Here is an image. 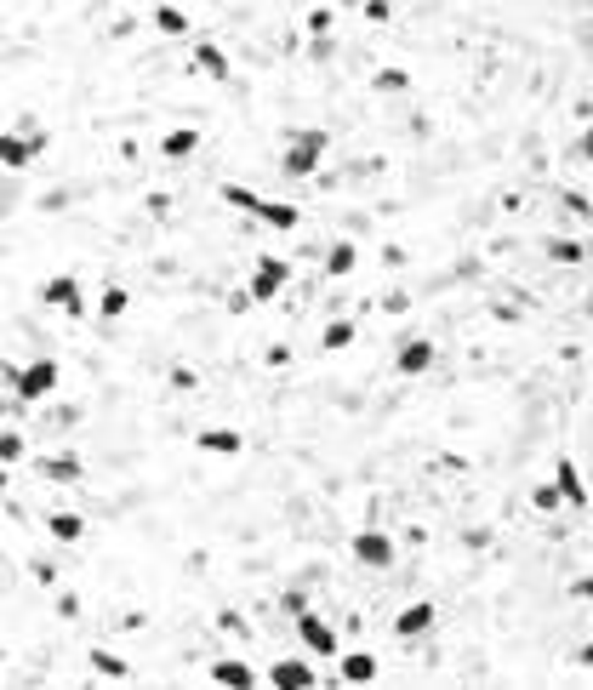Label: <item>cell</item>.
<instances>
[{
    "mask_svg": "<svg viewBox=\"0 0 593 690\" xmlns=\"http://www.w3.org/2000/svg\"><path fill=\"white\" fill-rule=\"evenodd\" d=\"M200 451H211V457H240L246 451V434H235V428H206V434H195Z\"/></svg>",
    "mask_w": 593,
    "mask_h": 690,
    "instance_id": "cell-18",
    "label": "cell"
},
{
    "mask_svg": "<svg viewBox=\"0 0 593 690\" xmlns=\"http://www.w3.org/2000/svg\"><path fill=\"white\" fill-rule=\"evenodd\" d=\"M200 143H206L200 126H172V132L160 137V155L166 160H188V155H200Z\"/></svg>",
    "mask_w": 593,
    "mask_h": 690,
    "instance_id": "cell-17",
    "label": "cell"
},
{
    "mask_svg": "<svg viewBox=\"0 0 593 690\" xmlns=\"http://www.w3.org/2000/svg\"><path fill=\"white\" fill-rule=\"evenodd\" d=\"M570 662H582V667H593V639H588V644H582V651L570 656Z\"/></svg>",
    "mask_w": 593,
    "mask_h": 690,
    "instance_id": "cell-35",
    "label": "cell"
},
{
    "mask_svg": "<svg viewBox=\"0 0 593 690\" xmlns=\"http://www.w3.org/2000/svg\"><path fill=\"white\" fill-rule=\"evenodd\" d=\"M40 480L46 485H80L86 480V462H80V451H52V457H40Z\"/></svg>",
    "mask_w": 593,
    "mask_h": 690,
    "instance_id": "cell-9",
    "label": "cell"
},
{
    "mask_svg": "<svg viewBox=\"0 0 593 690\" xmlns=\"http://www.w3.org/2000/svg\"><path fill=\"white\" fill-rule=\"evenodd\" d=\"M206 679L223 685V690H251V685H257V667H251V662H211Z\"/></svg>",
    "mask_w": 593,
    "mask_h": 690,
    "instance_id": "cell-15",
    "label": "cell"
},
{
    "mask_svg": "<svg viewBox=\"0 0 593 690\" xmlns=\"http://www.w3.org/2000/svg\"><path fill=\"white\" fill-rule=\"evenodd\" d=\"M542 251H548V263H582V257H588V246L582 240H565V234H554Z\"/></svg>",
    "mask_w": 593,
    "mask_h": 690,
    "instance_id": "cell-25",
    "label": "cell"
},
{
    "mask_svg": "<svg viewBox=\"0 0 593 690\" xmlns=\"http://www.w3.org/2000/svg\"><path fill=\"white\" fill-rule=\"evenodd\" d=\"M394 17V0H366V24H388Z\"/></svg>",
    "mask_w": 593,
    "mask_h": 690,
    "instance_id": "cell-30",
    "label": "cell"
},
{
    "mask_svg": "<svg viewBox=\"0 0 593 690\" xmlns=\"http://www.w3.org/2000/svg\"><path fill=\"white\" fill-rule=\"evenodd\" d=\"M40 303H46L52 314H69V320H80V314H86V286H80L75 274H52L46 286H40Z\"/></svg>",
    "mask_w": 593,
    "mask_h": 690,
    "instance_id": "cell-7",
    "label": "cell"
},
{
    "mask_svg": "<svg viewBox=\"0 0 593 690\" xmlns=\"http://www.w3.org/2000/svg\"><path fill=\"white\" fill-rule=\"evenodd\" d=\"M86 662H92V674H97V679H126V662H120L115 651H103V644H92Z\"/></svg>",
    "mask_w": 593,
    "mask_h": 690,
    "instance_id": "cell-24",
    "label": "cell"
},
{
    "mask_svg": "<svg viewBox=\"0 0 593 690\" xmlns=\"http://www.w3.org/2000/svg\"><path fill=\"white\" fill-rule=\"evenodd\" d=\"M554 491H559V502H570V508H588V480H582V468L570 462V457H559L554 462Z\"/></svg>",
    "mask_w": 593,
    "mask_h": 690,
    "instance_id": "cell-12",
    "label": "cell"
},
{
    "mask_svg": "<svg viewBox=\"0 0 593 690\" xmlns=\"http://www.w3.org/2000/svg\"><path fill=\"white\" fill-rule=\"evenodd\" d=\"M126 309H132V291H126L120 279H109V286L97 291V320H109V326H115V320H120Z\"/></svg>",
    "mask_w": 593,
    "mask_h": 690,
    "instance_id": "cell-19",
    "label": "cell"
},
{
    "mask_svg": "<svg viewBox=\"0 0 593 690\" xmlns=\"http://www.w3.org/2000/svg\"><path fill=\"white\" fill-rule=\"evenodd\" d=\"M0 662H6V656H0Z\"/></svg>",
    "mask_w": 593,
    "mask_h": 690,
    "instance_id": "cell-37",
    "label": "cell"
},
{
    "mask_svg": "<svg viewBox=\"0 0 593 690\" xmlns=\"http://www.w3.org/2000/svg\"><path fill=\"white\" fill-rule=\"evenodd\" d=\"M354 337H359V326H354V320H331V326L320 331V349H326V354H343Z\"/></svg>",
    "mask_w": 593,
    "mask_h": 690,
    "instance_id": "cell-23",
    "label": "cell"
},
{
    "mask_svg": "<svg viewBox=\"0 0 593 690\" xmlns=\"http://www.w3.org/2000/svg\"><path fill=\"white\" fill-rule=\"evenodd\" d=\"M326 148H331V132L326 126H303V132H291L286 148H280V171L286 178H314L326 160Z\"/></svg>",
    "mask_w": 593,
    "mask_h": 690,
    "instance_id": "cell-2",
    "label": "cell"
},
{
    "mask_svg": "<svg viewBox=\"0 0 593 690\" xmlns=\"http://www.w3.org/2000/svg\"><path fill=\"white\" fill-rule=\"evenodd\" d=\"M286 611H291V616H296V611H308V594H303V588H291V594H286Z\"/></svg>",
    "mask_w": 593,
    "mask_h": 690,
    "instance_id": "cell-32",
    "label": "cell"
},
{
    "mask_svg": "<svg viewBox=\"0 0 593 690\" xmlns=\"http://www.w3.org/2000/svg\"><path fill=\"white\" fill-rule=\"evenodd\" d=\"M348 559H354L359 571H394L399 548H394V536H388L383 525H366V531L348 536Z\"/></svg>",
    "mask_w": 593,
    "mask_h": 690,
    "instance_id": "cell-4",
    "label": "cell"
},
{
    "mask_svg": "<svg viewBox=\"0 0 593 690\" xmlns=\"http://www.w3.org/2000/svg\"><path fill=\"white\" fill-rule=\"evenodd\" d=\"M434 360H439L434 337H399V349H394V371H399V377H422V371H434Z\"/></svg>",
    "mask_w": 593,
    "mask_h": 690,
    "instance_id": "cell-8",
    "label": "cell"
},
{
    "mask_svg": "<svg viewBox=\"0 0 593 690\" xmlns=\"http://www.w3.org/2000/svg\"><path fill=\"white\" fill-rule=\"evenodd\" d=\"M303 29H308L314 40H331V29H337V12H331V6H314V12L303 17Z\"/></svg>",
    "mask_w": 593,
    "mask_h": 690,
    "instance_id": "cell-26",
    "label": "cell"
},
{
    "mask_svg": "<svg viewBox=\"0 0 593 690\" xmlns=\"http://www.w3.org/2000/svg\"><path fill=\"white\" fill-rule=\"evenodd\" d=\"M354 269H359V246H354V240H337V246L326 251V274H331V279H348Z\"/></svg>",
    "mask_w": 593,
    "mask_h": 690,
    "instance_id": "cell-20",
    "label": "cell"
},
{
    "mask_svg": "<svg viewBox=\"0 0 593 690\" xmlns=\"http://www.w3.org/2000/svg\"><path fill=\"white\" fill-rule=\"evenodd\" d=\"M46 536L52 543H80V536H86V520H80V513H46Z\"/></svg>",
    "mask_w": 593,
    "mask_h": 690,
    "instance_id": "cell-21",
    "label": "cell"
},
{
    "mask_svg": "<svg viewBox=\"0 0 593 690\" xmlns=\"http://www.w3.org/2000/svg\"><path fill=\"white\" fill-rule=\"evenodd\" d=\"M148 24H155L160 35H172V40H183L188 29H195V24H188V12H183V6H155V17H148Z\"/></svg>",
    "mask_w": 593,
    "mask_h": 690,
    "instance_id": "cell-22",
    "label": "cell"
},
{
    "mask_svg": "<svg viewBox=\"0 0 593 690\" xmlns=\"http://www.w3.org/2000/svg\"><path fill=\"white\" fill-rule=\"evenodd\" d=\"M531 508H537V513H554V508H559V491H554V480L531 491Z\"/></svg>",
    "mask_w": 593,
    "mask_h": 690,
    "instance_id": "cell-29",
    "label": "cell"
},
{
    "mask_svg": "<svg viewBox=\"0 0 593 690\" xmlns=\"http://www.w3.org/2000/svg\"><path fill=\"white\" fill-rule=\"evenodd\" d=\"M46 126H40L35 115H17L6 132H0V171H29L40 155H46Z\"/></svg>",
    "mask_w": 593,
    "mask_h": 690,
    "instance_id": "cell-1",
    "label": "cell"
},
{
    "mask_svg": "<svg viewBox=\"0 0 593 690\" xmlns=\"http://www.w3.org/2000/svg\"><path fill=\"white\" fill-rule=\"evenodd\" d=\"M251 218H257L263 228H274V234H296V228H303V211L286 206V200H263V194H257V206H251Z\"/></svg>",
    "mask_w": 593,
    "mask_h": 690,
    "instance_id": "cell-11",
    "label": "cell"
},
{
    "mask_svg": "<svg viewBox=\"0 0 593 690\" xmlns=\"http://www.w3.org/2000/svg\"><path fill=\"white\" fill-rule=\"evenodd\" d=\"M434 622H439V605H434V599H411V605L394 616V634H399V639H422V634H434Z\"/></svg>",
    "mask_w": 593,
    "mask_h": 690,
    "instance_id": "cell-10",
    "label": "cell"
},
{
    "mask_svg": "<svg viewBox=\"0 0 593 690\" xmlns=\"http://www.w3.org/2000/svg\"><path fill=\"white\" fill-rule=\"evenodd\" d=\"M577 160H593V126L582 132V143H577Z\"/></svg>",
    "mask_w": 593,
    "mask_h": 690,
    "instance_id": "cell-34",
    "label": "cell"
},
{
    "mask_svg": "<svg viewBox=\"0 0 593 690\" xmlns=\"http://www.w3.org/2000/svg\"><path fill=\"white\" fill-rule=\"evenodd\" d=\"M337 656H343V662H337V679H343V685H377V674H383L371 651H337Z\"/></svg>",
    "mask_w": 593,
    "mask_h": 690,
    "instance_id": "cell-14",
    "label": "cell"
},
{
    "mask_svg": "<svg viewBox=\"0 0 593 690\" xmlns=\"http://www.w3.org/2000/svg\"><path fill=\"white\" fill-rule=\"evenodd\" d=\"M268 685H274V690H308V685H320V674H314L308 662L286 656V662H274V667H268Z\"/></svg>",
    "mask_w": 593,
    "mask_h": 690,
    "instance_id": "cell-13",
    "label": "cell"
},
{
    "mask_svg": "<svg viewBox=\"0 0 593 690\" xmlns=\"http://www.w3.org/2000/svg\"><path fill=\"white\" fill-rule=\"evenodd\" d=\"M296 639H303V651L320 656V662H337V651H343L337 628H331L326 616H314V611H296Z\"/></svg>",
    "mask_w": 593,
    "mask_h": 690,
    "instance_id": "cell-6",
    "label": "cell"
},
{
    "mask_svg": "<svg viewBox=\"0 0 593 690\" xmlns=\"http://www.w3.org/2000/svg\"><path fill=\"white\" fill-rule=\"evenodd\" d=\"M57 382H63V365L52 354H40V360H24L12 371V394L24 400V405H40V400H52L57 394Z\"/></svg>",
    "mask_w": 593,
    "mask_h": 690,
    "instance_id": "cell-3",
    "label": "cell"
},
{
    "mask_svg": "<svg viewBox=\"0 0 593 690\" xmlns=\"http://www.w3.org/2000/svg\"><path fill=\"white\" fill-rule=\"evenodd\" d=\"M406 309H411L406 291H388V297H383V314H406Z\"/></svg>",
    "mask_w": 593,
    "mask_h": 690,
    "instance_id": "cell-31",
    "label": "cell"
},
{
    "mask_svg": "<svg viewBox=\"0 0 593 690\" xmlns=\"http://www.w3.org/2000/svg\"><path fill=\"white\" fill-rule=\"evenodd\" d=\"M57 611L63 616H80V594H57Z\"/></svg>",
    "mask_w": 593,
    "mask_h": 690,
    "instance_id": "cell-33",
    "label": "cell"
},
{
    "mask_svg": "<svg viewBox=\"0 0 593 690\" xmlns=\"http://www.w3.org/2000/svg\"><path fill=\"white\" fill-rule=\"evenodd\" d=\"M371 86H377V92H406L411 75L406 69H383V75H371Z\"/></svg>",
    "mask_w": 593,
    "mask_h": 690,
    "instance_id": "cell-28",
    "label": "cell"
},
{
    "mask_svg": "<svg viewBox=\"0 0 593 690\" xmlns=\"http://www.w3.org/2000/svg\"><path fill=\"white\" fill-rule=\"evenodd\" d=\"M286 279H291V263H286V257H274V251H263L257 263H251V286H246V297H251V303H274V297L286 291Z\"/></svg>",
    "mask_w": 593,
    "mask_h": 690,
    "instance_id": "cell-5",
    "label": "cell"
},
{
    "mask_svg": "<svg viewBox=\"0 0 593 690\" xmlns=\"http://www.w3.org/2000/svg\"><path fill=\"white\" fill-rule=\"evenodd\" d=\"M195 69L206 80H228V75H235V63H228V52L217 46V40H195Z\"/></svg>",
    "mask_w": 593,
    "mask_h": 690,
    "instance_id": "cell-16",
    "label": "cell"
},
{
    "mask_svg": "<svg viewBox=\"0 0 593 690\" xmlns=\"http://www.w3.org/2000/svg\"><path fill=\"white\" fill-rule=\"evenodd\" d=\"M6 485H12V468H6V462H0V497H6Z\"/></svg>",
    "mask_w": 593,
    "mask_h": 690,
    "instance_id": "cell-36",
    "label": "cell"
},
{
    "mask_svg": "<svg viewBox=\"0 0 593 690\" xmlns=\"http://www.w3.org/2000/svg\"><path fill=\"white\" fill-rule=\"evenodd\" d=\"M29 457V445H24V434H12V428H6V434H0V462H6V468H17V462H24Z\"/></svg>",
    "mask_w": 593,
    "mask_h": 690,
    "instance_id": "cell-27",
    "label": "cell"
}]
</instances>
